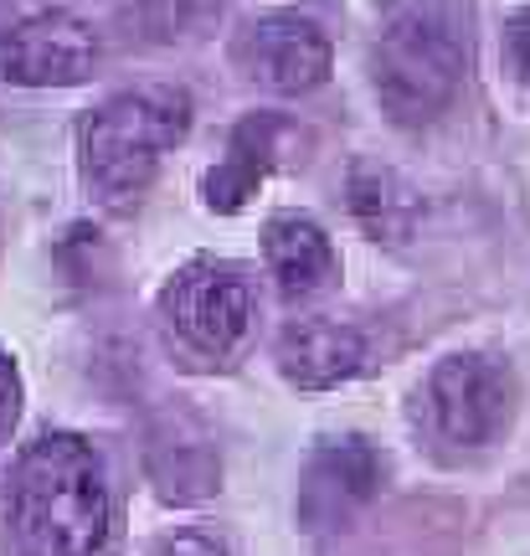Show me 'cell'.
Here are the masks:
<instances>
[{
	"mask_svg": "<svg viewBox=\"0 0 530 556\" xmlns=\"http://www.w3.org/2000/svg\"><path fill=\"white\" fill-rule=\"evenodd\" d=\"M376 484H381V464L361 438L330 443V448H319L310 458V475H304V490H299V516L315 531L340 526L355 505H366L376 495Z\"/></svg>",
	"mask_w": 530,
	"mask_h": 556,
	"instance_id": "obj_8",
	"label": "cell"
},
{
	"mask_svg": "<svg viewBox=\"0 0 530 556\" xmlns=\"http://www.w3.org/2000/svg\"><path fill=\"white\" fill-rule=\"evenodd\" d=\"M114 500L99 448L78 433L37 438L11 479V531L26 556H93L109 541Z\"/></svg>",
	"mask_w": 530,
	"mask_h": 556,
	"instance_id": "obj_1",
	"label": "cell"
},
{
	"mask_svg": "<svg viewBox=\"0 0 530 556\" xmlns=\"http://www.w3.org/2000/svg\"><path fill=\"white\" fill-rule=\"evenodd\" d=\"M366 356H371L366 336L340 325V319H294L278 336V366L304 392H325V387L351 381L366 366Z\"/></svg>",
	"mask_w": 530,
	"mask_h": 556,
	"instance_id": "obj_9",
	"label": "cell"
},
{
	"mask_svg": "<svg viewBox=\"0 0 530 556\" xmlns=\"http://www.w3.org/2000/svg\"><path fill=\"white\" fill-rule=\"evenodd\" d=\"M263 258H268V274L278 278V289L289 299L319 294V289H330V278H335V248H330V238H325V227L310 217L268 222Z\"/></svg>",
	"mask_w": 530,
	"mask_h": 556,
	"instance_id": "obj_10",
	"label": "cell"
},
{
	"mask_svg": "<svg viewBox=\"0 0 530 556\" xmlns=\"http://www.w3.org/2000/svg\"><path fill=\"white\" fill-rule=\"evenodd\" d=\"M160 556H227V552H222L212 536H197V531H186V536L165 541V552H160Z\"/></svg>",
	"mask_w": 530,
	"mask_h": 556,
	"instance_id": "obj_15",
	"label": "cell"
},
{
	"mask_svg": "<svg viewBox=\"0 0 530 556\" xmlns=\"http://www.w3.org/2000/svg\"><path fill=\"white\" fill-rule=\"evenodd\" d=\"M99 37L73 11H37L0 37V67L21 88H73L93 73Z\"/></svg>",
	"mask_w": 530,
	"mask_h": 556,
	"instance_id": "obj_5",
	"label": "cell"
},
{
	"mask_svg": "<svg viewBox=\"0 0 530 556\" xmlns=\"http://www.w3.org/2000/svg\"><path fill=\"white\" fill-rule=\"evenodd\" d=\"M16 413H21V377H16L11 351H0V428H11Z\"/></svg>",
	"mask_w": 530,
	"mask_h": 556,
	"instance_id": "obj_14",
	"label": "cell"
},
{
	"mask_svg": "<svg viewBox=\"0 0 530 556\" xmlns=\"http://www.w3.org/2000/svg\"><path fill=\"white\" fill-rule=\"evenodd\" d=\"M274 119H248L232 135V155L206 176V206L212 212H242L248 197L257 191V180L268 176V155H274Z\"/></svg>",
	"mask_w": 530,
	"mask_h": 556,
	"instance_id": "obj_11",
	"label": "cell"
},
{
	"mask_svg": "<svg viewBox=\"0 0 530 556\" xmlns=\"http://www.w3.org/2000/svg\"><path fill=\"white\" fill-rule=\"evenodd\" d=\"M505 62H510V73L520 78V88L530 93V11L510 21V31H505Z\"/></svg>",
	"mask_w": 530,
	"mask_h": 556,
	"instance_id": "obj_13",
	"label": "cell"
},
{
	"mask_svg": "<svg viewBox=\"0 0 530 556\" xmlns=\"http://www.w3.org/2000/svg\"><path fill=\"white\" fill-rule=\"evenodd\" d=\"M432 422L453 443H490L510 422V377L490 356H449L428 381Z\"/></svg>",
	"mask_w": 530,
	"mask_h": 556,
	"instance_id": "obj_6",
	"label": "cell"
},
{
	"mask_svg": "<svg viewBox=\"0 0 530 556\" xmlns=\"http://www.w3.org/2000/svg\"><path fill=\"white\" fill-rule=\"evenodd\" d=\"M191 129L186 88H135L118 93L83 124V170L109 201L139 197L165 150H176Z\"/></svg>",
	"mask_w": 530,
	"mask_h": 556,
	"instance_id": "obj_3",
	"label": "cell"
},
{
	"mask_svg": "<svg viewBox=\"0 0 530 556\" xmlns=\"http://www.w3.org/2000/svg\"><path fill=\"white\" fill-rule=\"evenodd\" d=\"M237 62L274 93H310L330 78V37L310 16H263L237 41Z\"/></svg>",
	"mask_w": 530,
	"mask_h": 556,
	"instance_id": "obj_7",
	"label": "cell"
},
{
	"mask_svg": "<svg viewBox=\"0 0 530 556\" xmlns=\"http://www.w3.org/2000/svg\"><path fill=\"white\" fill-rule=\"evenodd\" d=\"M351 206L355 217L366 222L371 232H381V238H407V227L417 217L413 191L396 176H387V170H361L351 180Z\"/></svg>",
	"mask_w": 530,
	"mask_h": 556,
	"instance_id": "obj_12",
	"label": "cell"
},
{
	"mask_svg": "<svg viewBox=\"0 0 530 556\" xmlns=\"http://www.w3.org/2000/svg\"><path fill=\"white\" fill-rule=\"evenodd\" d=\"M469 67L464 0H396L376 41V93L402 124L443 114Z\"/></svg>",
	"mask_w": 530,
	"mask_h": 556,
	"instance_id": "obj_2",
	"label": "cell"
},
{
	"mask_svg": "<svg viewBox=\"0 0 530 556\" xmlns=\"http://www.w3.org/2000/svg\"><path fill=\"white\" fill-rule=\"evenodd\" d=\"M160 315L186 345L206 356H232L253 330V289L227 263H191L165 283Z\"/></svg>",
	"mask_w": 530,
	"mask_h": 556,
	"instance_id": "obj_4",
	"label": "cell"
}]
</instances>
